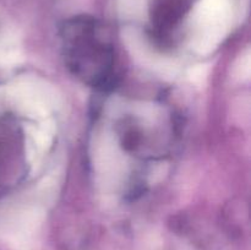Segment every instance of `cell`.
<instances>
[{"instance_id": "1", "label": "cell", "mask_w": 251, "mask_h": 250, "mask_svg": "<svg viewBox=\"0 0 251 250\" xmlns=\"http://www.w3.org/2000/svg\"><path fill=\"white\" fill-rule=\"evenodd\" d=\"M65 65L75 77L97 90L114 83L115 55L113 42L92 26H71L61 42Z\"/></svg>"}]
</instances>
